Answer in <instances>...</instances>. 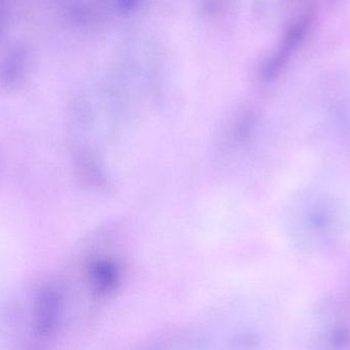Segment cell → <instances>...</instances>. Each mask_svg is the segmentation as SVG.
I'll return each instance as SVG.
<instances>
[{
    "instance_id": "obj_1",
    "label": "cell",
    "mask_w": 350,
    "mask_h": 350,
    "mask_svg": "<svg viewBox=\"0 0 350 350\" xmlns=\"http://www.w3.org/2000/svg\"><path fill=\"white\" fill-rule=\"evenodd\" d=\"M85 280L96 299L113 294L122 282V267L109 256H97L85 264Z\"/></svg>"
}]
</instances>
